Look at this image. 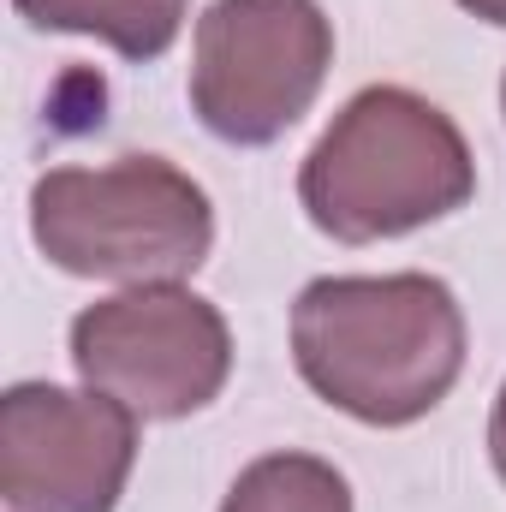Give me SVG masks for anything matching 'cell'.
Segmentation results:
<instances>
[{
  "instance_id": "3957f363",
  "label": "cell",
  "mask_w": 506,
  "mask_h": 512,
  "mask_svg": "<svg viewBox=\"0 0 506 512\" xmlns=\"http://www.w3.org/2000/svg\"><path fill=\"white\" fill-rule=\"evenodd\" d=\"M30 239L78 280L149 286L209 262L215 209L185 167L120 155L108 167H48L30 185Z\"/></svg>"
},
{
  "instance_id": "30bf717a",
  "label": "cell",
  "mask_w": 506,
  "mask_h": 512,
  "mask_svg": "<svg viewBox=\"0 0 506 512\" xmlns=\"http://www.w3.org/2000/svg\"><path fill=\"white\" fill-rule=\"evenodd\" d=\"M459 6H465V12H477L483 24H501V30H506V0H459Z\"/></svg>"
},
{
  "instance_id": "5b68a950",
  "label": "cell",
  "mask_w": 506,
  "mask_h": 512,
  "mask_svg": "<svg viewBox=\"0 0 506 512\" xmlns=\"http://www.w3.org/2000/svg\"><path fill=\"white\" fill-rule=\"evenodd\" d=\"M72 364L84 387L114 393L137 417L173 423L221 399L233 376V334L227 316L185 280H149L78 310Z\"/></svg>"
},
{
  "instance_id": "8992f818",
  "label": "cell",
  "mask_w": 506,
  "mask_h": 512,
  "mask_svg": "<svg viewBox=\"0 0 506 512\" xmlns=\"http://www.w3.org/2000/svg\"><path fill=\"white\" fill-rule=\"evenodd\" d=\"M137 465V411L114 393L18 382L0 399V495L12 512H114Z\"/></svg>"
},
{
  "instance_id": "ba28073f",
  "label": "cell",
  "mask_w": 506,
  "mask_h": 512,
  "mask_svg": "<svg viewBox=\"0 0 506 512\" xmlns=\"http://www.w3.org/2000/svg\"><path fill=\"white\" fill-rule=\"evenodd\" d=\"M221 512H352V489L316 453H262L239 471Z\"/></svg>"
},
{
  "instance_id": "7a4b0ae2",
  "label": "cell",
  "mask_w": 506,
  "mask_h": 512,
  "mask_svg": "<svg viewBox=\"0 0 506 512\" xmlns=\"http://www.w3.org/2000/svg\"><path fill=\"white\" fill-rule=\"evenodd\" d=\"M471 191L477 161L465 131L399 84L358 90L298 167L304 215L340 245H376L447 221Z\"/></svg>"
},
{
  "instance_id": "277c9868",
  "label": "cell",
  "mask_w": 506,
  "mask_h": 512,
  "mask_svg": "<svg viewBox=\"0 0 506 512\" xmlns=\"http://www.w3.org/2000/svg\"><path fill=\"white\" fill-rule=\"evenodd\" d=\"M334 66L316 0H215L191 42V108L221 143L262 149L298 126Z\"/></svg>"
},
{
  "instance_id": "6da1fadb",
  "label": "cell",
  "mask_w": 506,
  "mask_h": 512,
  "mask_svg": "<svg viewBox=\"0 0 506 512\" xmlns=\"http://www.w3.org/2000/svg\"><path fill=\"white\" fill-rule=\"evenodd\" d=\"M292 364L334 411L405 429L465 370V310L435 274H328L292 304Z\"/></svg>"
},
{
  "instance_id": "52a82bcc",
  "label": "cell",
  "mask_w": 506,
  "mask_h": 512,
  "mask_svg": "<svg viewBox=\"0 0 506 512\" xmlns=\"http://www.w3.org/2000/svg\"><path fill=\"white\" fill-rule=\"evenodd\" d=\"M24 24L36 30H66V36H96L126 60H161L179 30L191 0H12Z\"/></svg>"
},
{
  "instance_id": "9c48e42d",
  "label": "cell",
  "mask_w": 506,
  "mask_h": 512,
  "mask_svg": "<svg viewBox=\"0 0 506 512\" xmlns=\"http://www.w3.org/2000/svg\"><path fill=\"white\" fill-rule=\"evenodd\" d=\"M489 453H495V471H501V483H506V387H501V399H495V417H489Z\"/></svg>"
},
{
  "instance_id": "8fae6325",
  "label": "cell",
  "mask_w": 506,
  "mask_h": 512,
  "mask_svg": "<svg viewBox=\"0 0 506 512\" xmlns=\"http://www.w3.org/2000/svg\"><path fill=\"white\" fill-rule=\"evenodd\" d=\"M501 108H506V84H501Z\"/></svg>"
}]
</instances>
